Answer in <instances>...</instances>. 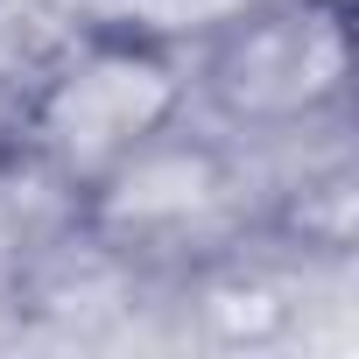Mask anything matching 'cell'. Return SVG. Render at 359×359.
I'll list each match as a JSON object with an SVG mask.
<instances>
[{
    "instance_id": "6da1fadb",
    "label": "cell",
    "mask_w": 359,
    "mask_h": 359,
    "mask_svg": "<svg viewBox=\"0 0 359 359\" xmlns=\"http://www.w3.org/2000/svg\"><path fill=\"white\" fill-rule=\"evenodd\" d=\"M184 92H176L169 64L141 43H71L50 78L29 99L22 134L50 162L57 184L92 191L113 162H127L155 127L176 120Z\"/></svg>"
},
{
    "instance_id": "7a4b0ae2",
    "label": "cell",
    "mask_w": 359,
    "mask_h": 359,
    "mask_svg": "<svg viewBox=\"0 0 359 359\" xmlns=\"http://www.w3.org/2000/svg\"><path fill=\"white\" fill-rule=\"evenodd\" d=\"M99 233L120 247H212L247 219V169L198 134L155 127L127 162L99 176Z\"/></svg>"
},
{
    "instance_id": "3957f363",
    "label": "cell",
    "mask_w": 359,
    "mask_h": 359,
    "mask_svg": "<svg viewBox=\"0 0 359 359\" xmlns=\"http://www.w3.org/2000/svg\"><path fill=\"white\" fill-rule=\"evenodd\" d=\"M219 106L247 134L310 127V113L338 92V22L331 8L310 15H247L212 71Z\"/></svg>"
}]
</instances>
